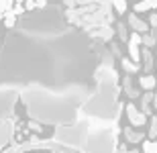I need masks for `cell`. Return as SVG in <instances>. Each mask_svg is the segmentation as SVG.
I'll list each match as a JSON object with an SVG mask.
<instances>
[{
    "label": "cell",
    "mask_w": 157,
    "mask_h": 153,
    "mask_svg": "<svg viewBox=\"0 0 157 153\" xmlns=\"http://www.w3.org/2000/svg\"><path fill=\"white\" fill-rule=\"evenodd\" d=\"M145 151L147 153H157V141L155 143H147V145H145Z\"/></svg>",
    "instance_id": "cell-16"
},
{
    "label": "cell",
    "mask_w": 157,
    "mask_h": 153,
    "mask_svg": "<svg viewBox=\"0 0 157 153\" xmlns=\"http://www.w3.org/2000/svg\"><path fill=\"white\" fill-rule=\"evenodd\" d=\"M155 65H157V59H155Z\"/></svg>",
    "instance_id": "cell-19"
},
{
    "label": "cell",
    "mask_w": 157,
    "mask_h": 153,
    "mask_svg": "<svg viewBox=\"0 0 157 153\" xmlns=\"http://www.w3.org/2000/svg\"><path fill=\"white\" fill-rule=\"evenodd\" d=\"M124 133V137H127V141L128 143H133V145H137V143H141L143 141V133H139V131H133V127H127V129L122 131Z\"/></svg>",
    "instance_id": "cell-7"
},
{
    "label": "cell",
    "mask_w": 157,
    "mask_h": 153,
    "mask_svg": "<svg viewBox=\"0 0 157 153\" xmlns=\"http://www.w3.org/2000/svg\"><path fill=\"white\" fill-rule=\"evenodd\" d=\"M122 86H124V92H127L128 98H139V90L133 88V84H131V78L124 76V80H122Z\"/></svg>",
    "instance_id": "cell-11"
},
{
    "label": "cell",
    "mask_w": 157,
    "mask_h": 153,
    "mask_svg": "<svg viewBox=\"0 0 157 153\" xmlns=\"http://www.w3.org/2000/svg\"><path fill=\"white\" fill-rule=\"evenodd\" d=\"M143 45H145L147 49L155 47V45H157V37H155V35H151V33H147V35H143Z\"/></svg>",
    "instance_id": "cell-12"
},
{
    "label": "cell",
    "mask_w": 157,
    "mask_h": 153,
    "mask_svg": "<svg viewBox=\"0 0 157 153\" xmlns=\"http://www.w3.org/2000/svg\"><path fill=\"white\" fill-rule=\"evenodd\" d=\"M149 27H155L157 29V12H153L151 17H149Z\"/></svg>",
    "instance_id": "cell-17"
},
{
    "label": "cell",
    "mask_w": 157,
    "mask_h": 153,
    "mask_svg": "<svg viewBox=\"0 0 157 153\" xmlns=\"http://www.w3.org/2000/svg\"><path fill=\"white\" fill-rule=\"evenodd\" d=\"M88 153H112V139L106 133H98L94 135L88 143Z\"/></svg>",
    "instance_id": "cell-2"
},
{
    "label": "cell",
    "mask_w": 157,
    "mask_h": 153,
    "mask_svg": "<svg viewBox=\"0 0 157 153\" xmlns=\"http://www.w3.org/2000/svg\"><path fill=\"white\" fill-rule=\"evenodd\" d=\"M29 129H31V131H35V133H41V131H43V127H41L37 120H29Z\"/></svg>",
    "instance_id": "cell-15"
},
{
    "label": "cell",
    "mask_w": 157,
    "mask_h": 153,
    "mask_svg": "<svg viewBox=\"0 0 157 153\" xmlns=\"http://www.w3.org/2000/svg\"><path fill=\"white\" fill-rule=\"evenodd\" d=\"M117 33H118V37H121V41L122 43H128V37H127V29H124V25H118L117 27Z\"/></svg>",
    "instance_id": "cell-14"
},
{
    "label": "cell",
    "mask_w": 157,
    "mask_h": 153,
    "mask_svg": "<svg viewBox=\"0 0 157 153\" xmlns=\"http://www.w3.org/2000/svg\"><path fill=\"white\" fill-rule=\"evenodd\" d=\"M139 86L143 90H147V92H153V90L157 88V76H153V74H145V76L139 78Z\"/></svg>",
    "instance_id": "cell-6"
},
{
    "label": "cell",
    "mask_w": 157,
    "mask_h": 153,
    "mask_svg": "<svg viewBox=\"0 0 157 153\" xmlns=\"http://www.w3.org/2000/svg\"><path fill=\"white\" fill-rule=\"evenodd\" d=\"M149 137L155 139L157 137V117H151V124H149Z\"/></svg>",
    "instance_id": "cell-13"
},
{
    "label": "cell",
    "mask_w": 157,
    "mask_h": 153,
    "mask_svg": "<svg viewBox=\"0 0 157 153\" xmlns=\"http://www.w3.org/2000/svg\"><path fill=\"white\" fill-rule=\"evenodd\" d=\"M141 45H143V35H139V33H133V35L128 37V59L131 61H135V63L141 65V59H143V49H139Z\"/></svg>",
    "instance_id": "cell-3"
},
{
    "label": "cell",
    "mask_w": 157,
    "mask_h": 153,
    "mask_svg": "<svg viewBox=\"0 0 157 153\" xmlns=\"http://www.w3.org/2000/svg\"><path fill=\"white\" fill-rule=\"evenodd\" d=\"M128 25H131V29H133L135 33H139V35H147V33H149V25L143 23L137 12H131V14H128Z\"/></svg>",
    "instance_id": "cell-5"
},
{
    "label": "cell",
    "mask_w": 157,
    "mask_h": 153,
    "mask_svg": "<svg viewBox=\"0 0 157 153\" xmlns=\"http://www.w3.org/2000/svg\"><path fill=\"white\" fill-rule=\"evenodd\" d=\"M153 6H157V0H143V2H137V4L133 6L135 10L133 12H145V10H149V8H153Z\"/></svg>",
    "instance_id": "cell-9"
},
{
    "label": "cell",
    "mask_w": 157,
    "mask_h": 153,
    "mask_svg": "<svg viewBox=\"0 0 157 153\" xmlns=\"http://www.w3.org/2000/svg\"><path fill=\"white\" fill-rule=\"evenodd\" d=\"M127 118H128V123H131V127H135V129H141L147 123V114L143 110H139L133 102L127 104Z\"/></svg>",
    "instance_id": "cell-4"
},
{
    "label": "cell",
    "mask_w": 157,
    "mask_h": 153,
    "mask_svg": "<svg viewBox=\"0 0 157 153\" xmlns=\"http://www.w3.org/2000/svg\"><path fill=\"white\" fill-rule=\"evenodd\" d=\"M143 61H145V65H143V70L145 71H151L153 70V53H151V49H147V47H143Z\"/></svg>",
    "instance_id": "cell-10"
},
{
    "label": "cell",
    "mask_w": 157,
    "mask_h": 153,
    "mask_svg": "<svg viewBox=\"0 0 157 153\" xmlns=\"http://www.w3.org/2000/svg\"><path fill=\"white\" fill-rule=\"evenodd\" d=\"M127 153H139V151H137V149H131V151H127Z\"/></svg>",
    "instance_id": "cell-18"
},
{
    "label": "cell",
    "mask_w": 157,
    "mask_h": 153,
    "mask_svg": "<svg viewBox=\"0 0 157 153\" xmlns=\"http://www.w3.org/2000/svg\"><path fill=\"white\" fill-rule=\"evenodd\" d=\"M45 4V0H0V18L6 27H14L17 17L25 10H33Z\"/></svg>",
    "instance_id": "cell-1"
},
{
    "label": "cell",
    "mask_w": 157,
    "mask_h": 153,
    "mask_svg": "<svg viewBox=\"0 0 157 153\" xmlns=\"http://www.w3.org/2000/svg\"><path fill=\"white\" fill-rule=\"evenodd\" d=\"M121 65H122V70L127 71V74H137V71L141 70V65L135 63V61H131L128 57H122L121 59Z\"/></svg>",
    "instance_id": "cell-8"
}]
</instances>
